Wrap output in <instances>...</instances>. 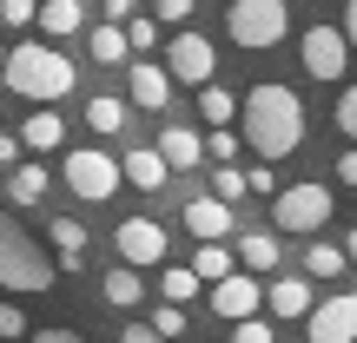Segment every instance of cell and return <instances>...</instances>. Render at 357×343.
<instances>
[{
	"label": "cell",
	"instance_id": "1",
	"mask_svg": "<svg viewBox=\"0 0 357 343\" xmlns=\"http://www.w3.org/2000/svg\"><path fill=\"white\" fill-rule=\"evenodd\" d=\"M238 119H245L238 139H252L258 166H278V159H291L298 145H305V99H298L291 86H278V79H265V86L245 93Z\"/></svg>",
	"mask_w": 357,
	"mask_h": 343
},
{
	"label": "cell",
	"instance_id": "2",
	"mask_svg": "<svg viewBox=\"0 0 357 343\" xmlns=\"http://www.w3.org/2000/svg\"><path fill=\"white\" fill-rule=\"evenodd\" d=\"M0 73H7V86L20 93V99H33V106H60L66 93H73V60H66V53H53V47H40V40H26V47H7V66H0Z\"/></svg>",
	"mask_w": 357,
	"mask_h": 343
},
{
	"label": "cell",
	"instance_id": "3",
	"mask_svg": "<svg viewBox=\"0 0 357 343\" xmlns=\"http://www.w3.org/2000/svg\"><path fill=\"white\" fill-rule=\"evenodd\" d=\"M53 257L40 251V238H26V225L13 212H0V291H47Z\"/></svg>",
	"mask_w": 357,
	"mask_h": 343
},
{
	"label": "cell",
	"instance_id": "4",
	"mask_svg": "<svg viewBox=\"0 0 357 343\" xmlns=\"http://www.w3.org/2000/svg\"><path fill=\"white\" fill-rule=\"evenodd\" d=\"M337 212V191L324 185V178H305V185H278L271 191V225L291 231V238H311V231H324Z\"/></svg>",
	"mask_w": 357,
	"mask_h": 343
},
{
	"label": "cell",
	"instance_id": "5",
	"mask_svg": "<svg viewBox=\"0 0 357 343\" xmlns=\"http://www.w3.org/2000/svg\"><path fill=\"white\" fill-rule=\"evenodd\" d=\"M225 33L238 40L245 53H271L284 33H291V13H284V0H231Z\"/></svg>",
	"mask_w": 357,
	"mask_h": 343
},
{
	"label": "cell",
	"instance_id": "6",
	"mask_svg": "<svg viewBox=\"0 0 357 343\" xmlns=\"http://www.w3.org/2000/svg\"><path fill=\"white\" fill-rule=\"evenodd\" d=\"M60 178H66V191H73V198H86V205H106V198L119 191V166H113V152H93V145L66 152Z\"/></svg>",
	"mask_w": 357,
	"mask_h": 343
},
{
	"label": "cell",
	"instance_id": "7",
	"mask_svg": "<svg viewBox=\"0 0 357 343\" xmlns=\"http://www.w3.org/2000/svg\"><path fill=\"white\" fill-rule=\"evenodd\" d=\"M298 60H305V73L318 79V86H337V79H344V60H351V40L337 33L331 20H311L305 40H298Z\"/></svg>",
	"mask_w": 357,
	"mask_h": 343
},
{
	"label": "cell",
	"instance_id": "8",
	"mask_svg": "<svg viewBox=\"0 0 357 343\" xmlns=\"http://www.w3.org/2000/svg\"><path fill=\"white\" fill-rule=\"evenodd\" d=\"M113 244H119V271H159L166 264V225H153V218H119Z\"/></svg>",
	"mask_w": 357,
	"mask_h": 343
},
{
	"label": "cell",
	"instance_id": "9",
	"mask_svg": "<svg viewBox=\"0 0 357 343\" xmlns=\"http://www.w3.org/2000/svg\"><path fill=\"white\" fill-rule=\"evenodd\" d=\"M212 73H218L212 40L205 33H172V66H166L172 86H212Z\"/></svg>",
	"mask_w": 357,
	"mask_h": 343
},
{
	"label": "cell",
	"instance_id": "10",
	"mask_svg": "<svg viewBox=\"0 0 357 343\" xmlns=\"http://www.w3.org/2000/svg\"><path fill=\"white\" fill-rule=\"evenodd\" d=\"M305 337L311 343H351L357 337V297H324L305 310Z\"/></svg>",
	"mask_w": 357,
	"mask_h": 343
},
{
	"label": "cell",
	"instance_id": "11",
	"mask_svg": "<svg viewBox=\"0 0 357 343\" xmlns=\"http://www.w3.org/2000/svg\"><path fill=\"white\" fill-rule=\"evenodd\" d=\"M258 304H265V284H258V278H245V271H231V278H218V284H212V310H218L225 324L258 317Z\"/></svg>",
	"mask_w": 357,
	"mask_h": 343
},
{
	"label": "cell",
	"instance_id": "12",
	"mask_svg": "<svg viewBox=\"0 0 357 343\" xmlns=\"http://www.w3.org/2000/svg\"><path fill=\"white\" fill-rule=\"evenodd\" d=\"M126 99L132 106H146V113H166V106H172V79H166V66H132V73H126Z\"/></svg>",
	"mask_w": 357,
	"mask_h": 343
},
{
	"label": "cell",
	"instance_id": "13",
	"mask_svg": "<svg viewBox=\"0 0 357 343\" xmlns=\"http://www.w3.org/2000/svg\"><path fill=\"white\" fill-rule=\"evenodd\" d=\"M185 231H192L199 244H218V238H231V212L199 191V198H185Z\"/></svg>",
	"mask_w": 357,
	"mask_h": 343
},
{
	"label": "cell",
	"instance_id": "14",
	"mask_svg": "<svg viewBox=\"0 0 357 343\" xmlns=\"http://www.w3.org/2000/svg\"><path fill=\"white\" fill-rule=\"evenodd\" d=\"M153 152H159L166 172H192V166H199V132H192V126H166Z\"/></svg>",
	"mask_w": 357,
	"mask_h": 343
},
{
	"label": "cell",
	"instance_id": "15",
	"mask_svg": "<svg viewBox=\"0 0 357 343\" xmlns=\"http://www.w3.org/2000/svg\"><path fill=\"white\" fill-rule=\"evenodd\" d=\"M278 251L284 244L271 238V231H245V238L231 244V264H245V278H252V271H278Z\"/></svg>",
	"mask_w": 357,
	"mask_h": 343
},
{
	"label": "cell",
	"instance_id": "16",
	"mask_svg": "<svg viewBox=\"0 0 357 343\" xmlns=\"http://www.w3.org/2000/svg\"><path fill=\"white\" fill-rule=\"evenodd\" d=\"M13 139H20L26 152H53V145L66 139V126H60V113H47V106H33V113L20 119V132H13Z\"/></svg>",
	"mask_w": 357,
	"mask_h": 343
},
{
	"label": "cell",
	"instance_id": "17",
	"mask_svg": "<svg viewBox=\"0 0 357 343\" xmlns=\"http://www.w3.org/2000/svg\"><path fill=\"white\" fill-rule=\"evenodd\" d=\"M53 257H60V271H86V225H73V218H53Z\"/></svg>",
	"mask_w": 357,
	"mask_h": 343
},
{
	"label": "cell",
	"instance_id": "18",
	"mask_svg": "<svg viewBox=\"0 0 357 343\" xmlns=\"http://www.w3.org/2000/svg\"><path fill=\"white\" fill-rule=\"evenodd\" d=\"M265 310L271 317H305L311 310V284L305 278H271L265 284Z\"/></svg>",
	"mask_w": 357,
	"mask_h": 343
},
{
	"label": "cell",
	"instance_id": "19",
	"mask_svg": "<svg viewBox=\"0 0 357 343\" xmlns=\"http://www.w3.org/2000/svg\"><path fill=\"white\" fill-rule=\"evenodd\" d=\"M113 166H119V178H132L139 191H159V185H166V166H159L153 145H132V152H126V159H113Z\"/></svg>",
	"mask_w": 357,
	"mask_h": 343
},
{
	"label": "cell",
	"instance_id": "20",
	"mask_svg": "<svg viewBox=\"0 0 357 343\" xmlns=\"http://www.w3.org/2000/svg\"><path fill=\"white\" fill-rule=\"evenodd\" d=\"M33 26L40 33H79L86 26V7L79 0H47V7H33Z\"/></svg>",
	"mask_w": 357,
	"mask_h": 343
},
{
	"label": "cell",
	"instance_id": "21",
	"mask_svg": "<svg viewBox=\"0 0 357 343\" xmlns=\"http://www.w3.org/2000/svg\"><path fill=\"white\" fill-rule=\"evenodd\" d=\"M199 119L212 132H225L231 119H238V93H225V86H199Z\"/></svg>",
	"mask_w": 357,
	"mask_h": 343
},
{
	"label": "cell",
	"instance_id": "22",
	"mask_svg": "<svg viewBox=\"0 0 357 343\" xmlns=\"http://www.w3.org/2000/svg\"><path fill=\"white\" fill-rule=\"evenodd\" d=\"M185 271H192V278H199V284H218V278H231V271H238V264H231V244H199Z\"/></svg>",
	"mask_w": 357,
	"mask_h": 343
},
{
	"label": "cell",
	"instance_id": "23",
	"mask_svg": "<svg viewBox=\"0 0 357 343\" xmlns=\"http://www.w3.org/2000/svg\"><path fill=\"white\" fill-rule=\"evenodd\" d=\"M47 185H53L47 166H13L7 172V198L13 205H40V198H47Z\"/></svg>",
	"mask_w": 357,
	"mask_h": 343
},
{
	"label": "cell",
	"instance_id": "24",
	"mask_svg": "<svg viewBox=\"0 0 357 343\" xmlns=\"http://www.w3.org/2000/svg\"><path fill=\"white\" fill-rule=\"evenodd\" d=\"M106 304L113 310H139L146 304V278L139 271H106Z\"/></svg>",
	"mask_w": 357,
	"mask_h": 343
},
{
	"label": "cell",
	"instance_id": "25",
	"mask_svg": "<svg viewBox=\"0 0 357 343\" xmlns=\"http://www.w3.org/2000/svg\"><path fill=\"white\" fill-rule=\"evenodd\" d=\"M351 251L344 244H305V278H344Z\"/></svg>",
	"mask_w": 357,
	"mask_h": 343
},
{
	"label": "cell",
	"instance_id": "26",
	"mask_svg": "<svg viewBox=\"0 0 357 343\" xmlns=\"http://www.w3.org/2000/svg\"><path fill=\"white\" fill-rule=\"evenodd\" d=\"M159 297H166L172 310H185L192 297H199V278H192L185 264H166V278H159Z\"/></svg>",
	"mask_w": 357,
	"mask_h": 343
},
{
	"label": "cell",
	"instance_id": "27",
	"mask_svg": "<svg viewBox=\"0 0 357 343\" xmlns=\"http://www.w3.org/2000/svg\"><path fill=\"white\" fill-rule=\"evenodd\" d=\"M86 47H93V66H119L126 60V40H119V26L106 20V26H93L86 33Z\"/></svg>",
	"mask_w": 357,
	"mask_h": 343
},
{
	"label": "cell",
	"instance_id": "28",
	"mask_svg": "<svg viewBox=\"0 0 357 343\" xmlns=\"http://www.w3.org/2000/svg\"><path fill=\"white\" fill-rule=\"evenodd\" d=\"M86 126L106 132V139H113V132H126V99H86Z\"/></svg>",
	"mask_w": 357,
	"mask_h": 343
},
{
	"label": "cell",
	"instance_id": "29",
	"mask_svg": "<svg viewBox=\"0 0 357 343\" xmlns=\"http://www.w3.org/2000/svg\"><path fill=\"white\" fill-rule=\"evenodd\" d=\"M212 198L231 212V205L245 198V172H238V166H218V172H212Z\"/></svg>",
	"mask_w": 357,
	"mask_h": 343
},
{
	"label": "cell",
	"instance_id": "30",
	"mask_svg": "<svg viewBox=\"0 0 357 343\" xmlns=\"http://www.w3.org/2000/svg\"><path fill=\"white\" fill-rule=\"evenodd\" d=\"M119 40H126V53H146L159 40V20H146V13H132L126 26H119Z\"/></svg>",
	"mask_w": 357,
	"mask_h": 343
},
{
	"label": "cell",
	"instance_id": "31",
	"mask_svg": "<svg viewBox=\"0 0 357 343\" xmlns=\"http://www.w3.org/2000/svg\"><path fill=\"white\" fill-rule=\"evenodd\" d=\"M238 145H245V139H238V132L225 126V132H205V139H199V152H212L218 166H231V159H238Z\"/></svg>",
	"mask_w": 357,
	"mask_h": 343
},
{
	"label": "cell",
	"instance_id": "32",
	"mask_svg": "<svg viewBox=\"0 0 357 343\" xmlns=\"http://www.w3.org/2000/svg\"><path fill=\"white\" fill-rule=\"evenodd\" d=\"M146 330H153L159 343H166V337H185V310H172V304H159V310H153V324H146Z\"/></svg>",
	"mask_w": 357,
	"mask_h": 343
},
{
	"label": "cell",
	"instance_id": "33",
	"mask_svg": "<svg viewBox=\"0 0 357 343\" xmlns=\"http://www.w3.org/2000/svg\"><path fill=\"white\" fill-rule=\"evenodd\" d=\"M231 343H278V330H271V317H245L231 324Z\"/></svg>",
	"mask_w": 357,
	"mask_h": 343
},
{
	"label": "cell",
	"instance_id": "34",
	"mask_svg": "<svg viewBox=\"0 0 357 343\" xmlns=\"http://www.w3.org/2000/svg\"><path fill=\"white\" fill-rule=\"evenodd\" d=\"M0 337H7V343L26 337V310H20V304H0Z\"/></svg>",
	"mask_w": 357,
	"mask_h": 343
},
{
	"label": "cell",
	"instance_id": "35",
	"mask_svg": "<svg viewBox=\"0 0 357 343\" xmlns=\"http://www.w3.org/2000/svg\"><path fill=\"white\" fill-rule=\"evenodd\" d=\"M331 119H337V132H344V139L357 132V93H351V86L337 93V113H331Z\"/></svg>",
	"mask_w": 357,
	"mask_h": 343
},
{
	"label": "cell",
	"instance_id": "36",
	"mask_svg": "<svg viewBox=\"0 0 357 343\" xmlns=\"http://www.w3.org/2000/svg\"><path fill=\"white\" fill-rule=\"evenodd\" d=\"M33 7L40 0H0V20L7 26H33Z\"/></svg>",
	"mask_w": 357,
	"mask_h": 343
},
{
	"label": "cell",
	"instance_id": "37",
	"mask_svg": "<svg viewBox=\"0 0 357 343\" xmlns=\"http://www.w3.org/2000/svg\"><path fill=\"white\" fill-rule=\"evenodd\" d=\"M192 7H199V0H159V20H172V26H185V20H192Z\"/></svg>",
	"mask_w": 357,
	"mask_h": 343
},
{
	"label": "cell",
	"instance_id": "38",
	"mask_svg": "<svg viewBox=\"0 0 357 343\" xmlns=\"http://www.w3.org/2000/svg\"><path fill=\"white\" fill-rule=\"evenodd\" d=\"M245 191H278V172H271V166H252V172H245Z\"/></svg>",
	"mask_w": 357,
	"mask_h": 343
},
{
	"label": "cell",
	"instance_id": "39",
	"mask_svg": "<svg viewBox=\"0 0 357 343\" xmlns=\"http://www.w3.org/2000/svg\"><path fill=\"white\" fill-rule=\"evenodd\" d=\"M337 185H357V152H337V166H331Z\"/></svg>",
	"mask_w": 357,
	"mask_h": 343
},
{
	"label": "cell",
	"instance_id": "40",
	"mask_svg": "<svg viewBox=\"0 0 357 343\" xmlns=\"http://www.w3.org/2000/svg\"><path fill=\"white\" fill-rule=\"evenodd\" d=\"M0 166H20V139L13 132H0Z\"/></svg>",
	"mask_w": 357,
	"mask_h": 343
},
{
	"label": "cell",
	"instance_id": "41",
	"mask_svg": "<svg viewBox=\"0 0 357 343\" xmlns=\"http://www.w3.org/2000/svg\"><path fill=\"white\" fill-rule=\"evenodd\" d=\"M26 343H86L79 330H40V337H26Z\"/></svg>",
	"mask_w": 357,
	"mask_h": 343
},
{
	"label": "cell",
	"instance_id": "42",
	"mask_svg": "<svg viewBox=\"0 0 357 343\" xmlns=\"http://www.w3.org/2000/svg\"><path fill=\"white\" fill-rule=\"evenodd\" d=\"M132 7H139V0H106V13H113V26H126V20H132Z\"/></svg>",
	"mask_w": 357,
	"mask_h": 343
},
{
	"label": "cell",
	"instance_id": "43",
	"mask_svg": "<svg viewBox=\"0 0 357 343\" xmlns=\"http://www.w3.org/2000/svg\"><path fill=\"white\" fill-rule=\"evenodd\" d=\"M119 343H159V337L146 330V324H126V330H119Z\"/></svg>",
	"mask_w": 357,
	"mask_h": 343
},
{
	"label": "cell",
	"instance_id": "44",
	"mask_svg": "<svg viewBox=\"0 0 357 343\" xmlns=\"http://www.w3.org/2000/svg\"><path fill=\"white\" fill-rule=\"evenodd\" d=\"M0 66H7V47H0Z\"/></svg>",
	"mask_w": 357,
	"mask_h": 343
}]
</instances>
